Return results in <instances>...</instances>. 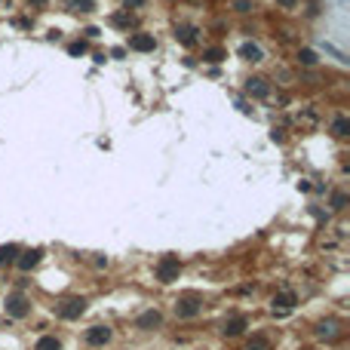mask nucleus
Here are the masks:
<instances>
[{"mask_svg": "<svg viewBox=\"0 0 350 350\" xmlns=\"http://www.w3.org/2000/svg\"><path fill=\"white\" fill-rule=\"evenodd\" d=\"M203 310H206V298H203L200 292H181V295L172 301V314H175L178 323H193V320H200Z\"/></svg>", "mask_w": 350, "mask_h": 350, "instance_id": "nucleus-1", "label": "nucleus"}, {"mask_svg": "<svg viewBox=\"0 0 350 350\" xmlns=\"http://www.w3.org/2000/svg\"><path fill=\"white\" fill-rule=\"evenodd\" d=\"M86 307H89V298L86 295H62L56 298L53 304V317L59 323H77L83 314H86Z\"/></svg>", "mask_w": 350, "mask_h": 350, "instance_id": "nucleus-2", "label": "nucleus"}, {"mask_svg": "<svg viewBox=\"0 0 350 350\" xmlns=\"http://www.w3.org/2000/svg\"><path fill=\"white\" fill-rule=\"evenodd\" d=\"M4 314H7V320H13V323H25L31 314H34V301H31V295L28 292H16V289H10L7 295H4Z\"/></svg>", "mask_w": 350, "mask_h": 350, "instance_id": "nucleus-3", "label": "nucleus"}, {"mask_svg": "<svg viewBox=\"0 0 350 350\" xmlns=\"http://www.w3.org/2000/svg\"><path fill=\"white\" fill-rule=\"evenodd\" d=\"M252 329V317L243 314V310H233V314H227L221 323H218V335L224 341H237V338H246Z\"/></svg>", "mask_w": 350, "mask_h": 350, "instance_id": "nucleus-4", "label": "nucleus"}, {"mask_svg": "<svg viewBox=\"0 0 350 350\" xmlns=\"http://www.w3.org/2000/svg\"><path fill=\"white\" fill-rule=\"evenodd\" d=\"M181 270H184L181 258L175 252H166V255H160L157 261H154V280H157L160 286H172L181 277Z\"/></svg>", "mask_w": 350, "mask_h": 350, "instance_id": "nucleus-5", "label": "nucleus"}, {"mask_svg": "<svg viewBox=\"0 0 350 350\" xmlns=\"http://www.w3.org/2000/svg\"><path fill=\"white\" fill-rule=\"evenodd\" d=\"M310 335H314L317 341H323V344H338L344 338V323L338 317H320L314 323V329H310Z\"/></svg>", "mask_w": 350, "mask_h": 350, "instance_id": "nucleus-6", "label": "nucleus"}, {"mask_svg": "<svg viewBox=\"0 0 350 350\" xmlns=\"http://www.w3.org/2000/svg\"><path fill=\"white\" fill-rule=\"evenodd\" d=\"M114 326L111 323H92V326H86L83 329V344L89 347V350H105V347H111L114 344Z\"/></svg>", "mask_w": 350, "mask_h": 350, "instance_id": "nucleus-7", "label": "nucleus"}, {"mask_svg": "<svg viewBox=\"0 0 350 350\" xmlns=\"http://www.w3.org/2000/svg\"><path fill=\"white\" fill-rule=\"evenodd\" d=\"M166 326V314L160 307H144L141 314L132 320V329L135 332H141V335H151V332H160Z\"/></svg>", "mask_w": 350, "mask_h": 350, "instance_id": "nucleus-8", "label": "nucleus"}, {"mask_svg": "<svg viewBox=\"0 0 350 350\" xmlns=\"http://www.w3.org/2000/svg\"><path fill=\"white\" fill-rule=\"evenodd\" d=\"M43 249L40 246H22V252H19V258H16V270H19V274H31V270H37V267H40V261H43Z\"/></svg>", "mask_w": 350, "mask_h": 350, "instance_id": "nucleus-9", "label": "nucleus"}, {"mask_svg": "<svg viewBox=\"0 0 350 350\" xmlns=\"http://www.w3.org/2000/svg\"><path fill=\"white\" fill-rule=\"evenodd\" d=\"M157 49V37L151 31H132L126 37V53H154Z\"/></svg>", "mask_w": 350, "mask_h": 350, "instance_id": "nucleus-10", "label": "nucleus"}, {"mask_svg": "<svg viewBox=\"0 0 350 350\" xmlns=\"http://www.w3.org/2000/svg\"><path fill=\"white\" fill-rule=\"evenodd\" d=\"M298 304H301V298H298L295 289H280V292L270 295V307H274V314H289V310H295Z\"/></svg>", "mask_w": 350, "mask_h": 350, "instance_id": "nucleus-11", "label": "nucleus"}, {"mask_svg": "<svg viewBox=\"0 0 350 350\" xmlns=\"http://www.w3.org/2000/svg\"><path fill=\"white\" fill-rule=\"evenodd\" d=\"M246 95H252V98H270V92H274V86H270V80L267 77H261V74H252V77H246Z\"/></svg>", "mask_w": 350, "mask_h": 350, "instance_id": "nucleus-12", "label": "nucleus"}, {"mask_svg": "<svg viewBox=\"0 0 350 350\" xmlns=\"http://www.w3.org/2000/svg\"><path fill=\"white\" fill-rule=\"evenodd\" d=\"M175 40L181 43V46H197L200 43V28L197 25H175Z\"/></svg>", "mask_w": 350, "mask_h": 350, "instance_id": "nucleus-13", "label": "nucleus"}, {"mask_svg": "<svg viewBox=\"0 0 350 350\" xmlns=\"http://www.w3.org/2000/svg\"><path fill=\"white\" fill-rule=\"evenodd\" d=\"M347 206H350V193L344 187H332L329 190V212L341 215V212H347Z\"/></svg>", "mask_w": 350, "mask_h": 350, "instance_id": "nucleus-14", "label": "nucleus"}, {"mask_svg": "<svg viewBox=\"0 0 350 350\" xmlns=\"http://www.w3.org/2000/svg\"><path fill=\"white\" fill-rule=\"evenodd\" d=\"M237 56H240L243 62H249V65H258V62H264V49H261L255 40H246V43H240Z\"/></svg>", "mask_w": 350, "mask_h": 350, "instance_id": "nucleus-15", "label": "nucleus"}, {"mask_svg": "<svg viewBox=\"0 0 350 350\" xmlns=\"http://www.w3.org/2000/svg\"><path fill=\"white\" fill-rule=\"evenodd\" d=\"M31 350H62V338L56 332H43V335H37Z\"/></svg>", "mask_w": 350, "mask_h": 350, "instance_id": "nucleus-16", "label": "nucleus"}, {"mask_svg": "<svg viewBox=\"0 0 350 350\" xmlns=\"http://www.w3.org/2000/svg\"><path fill=\"white\" fill-rule=\"evenodd\" d=\"M329 132H332L335 138H347V135H350V117H347V114H335L332 123H329Z\"/></svg>", "mask_w": 350, "mask_h": 350, "instance_id": "nucleus-17", "label": "nucleus"}, {"mask_svg": "<svg viewBox=\"0 0 350 350\" xmlns=\"http://www.w3.org/2000/svg\"><path fill=\"white\" fill-rule=\"evenodd\" d=\"M243 350H270V335H267V332H252V335H246Z\"/></svg>", "mask_w": 350, "mask_h": 350, "instance_id": "nucleus-18", "label": "nucleus"}, {"mask_svg": "<svg viewBox=\"0 0 350 350\" xmlns=\"http://www.w3.org/2000/svg\"><path fill=\"white\" fill-rule=\"evenodd\" d=\"M19 252H22L19 243H4V246H0V267H13L16 258H19Z\"/></svg>", "mask_w": 350, "mask_h": 350, "instance_id": "nucleus-19", "label": "nucleus"}, {"mask_svg": "<svg viewBox=\"0 0 350 350\" xmlns=\"http://www.w3.org/2000/svg\"><path fill=\"white\" fill-rule=\"evenodd\" d=\"M295 62H298L301 68H317V65H320V56H317V49L301 46V49L295 53Z\"/></svg>", "mask_w": 350, "mask_h": 350, "instance_id": "nucleus-20", "label": "nucleus"}, {"mask_svg": "<svg viewBox=\"0 0 350 350\" xmlns=\"http://www.w3.org/2000/svg\"><path fill=\"white\" fill-rule=\"evenodd\" d=\"M227 59V49L224 46H206L203 49V62H209V65H221Z\"/></svg>", "mask_w": 350, "mask_h": 350, "instance_id": "nucleus-21", "label": "nucleus"}, {"mask_svg": "<svg viewBox=\"0 0 350 350\" xmlns=\"http://www.w3.org/2000/svg\"><path fill=\"white\" fill-rule=\"evenodd\" d=\"M65 7H68L71 13H92V10H95L92 0H65Z\"/></svg>", "mask_w": 350, "mask_h": 350, "instance_id": "nucleus-22", "label": "nucleus"}, {"mask_svg": "<svg viewBox=\"0 0 350 350\" xmlns=\"http://www.w3.org/2000/svg\"><path fill=\"white\" fill-rule=\"evenodd\" d=\"M68 53H71V56H83V53H89V40H86V37H77V40L68 43Z\"/></svg>", "mask_w": 350, "mask_h": 350, "instance_id": "nucleus-23", "label": "nucleus"}, {"mask_svg": "<svg viewBox=\"0 0 350 350\" xmlns=\"http://www.w3.org/2000/svg\"><path fill=\"white\" fill-rule=\"evenodd\" d=\"M111 22H114L117 28H129V25H135L132 13H126V10H123V13H114V16H111Z\"/></svg>", "mask_w": 350, "mask_h": 350, "instance_id": "nucleus-24", "label": "nucleus"}, {"mask_svg": "<svg viewBox=\"0 0 350 350\" xmlns=\"http://www.w3.org/2000/svg\"><path fill=\"white\" fill-rule=\"evenodd\" d=\"M233 10L240 16H252L255 13V0H233Z\"/></svg>", "mask_w": 350, "mask_h": 350, "instance_id": "nucleus-25", "label": "nucleus"}, {"mask_svg": "<svg viewBox=\"0 0 350 350\" xmlns=\"http://www.w3.org/2000/svg\"><path fill=\"white\" fill-rule=\"evenodd\" d=\"M92 267H95V270H108V267H111V258L102 255V252H95V255H92Z\"/></svg>", "mask_w": 350, "mask_h": 350, "instance_id": "nucleus-26", "label": "nucleus"}, {"mask_svg": "<svg viewBox=\"0 0 350 350\" xmlns=\"http://www.w3.org/2000/svg\"><path fill=\"white\" fill-rule=\"evenodd\" d=\"M323 49H326V53H329V56H335V59H338V62H341V65H347V56H344V53H341V49H335V46H332V43H323Z\"/></svg>", "mask_w": 350, "mask_h": 350, "instance_id": "nucleus-27", "label": "nucleus"}, {"mask_svg": "<svg viewBox=\"0 0 350 350\" xmlns=\"http://www.w3.org/2000/svg\"><path fill=\"white\" fill-rule=\"evenodd\" d=\"M274 4H277L280 10H286V13H292V10H298V4H301V0H274Z\"/></svg>", "mask_w": 350, "mask_h": 350, "instance_id": "nucleus-28", "label": "nucleus"}, {"mask_svg": "<svg viewBox=\"0 0 350 350\" xmlns=\"http://www.w3.org/2000/svg\"><path fill=\"white\" fill-rule=\"evenodd\" d=\"M323 13V7L320 4H307V10H304V19H317Z\"/></svg>", "mask_w": 350, "mask_h": 350, "instance_id": "nucleus-29", "label": "nucleus"}, {"mask_svg": "<svg viewBox=\"0 0 350 350\" xmlns=\"http://www.w3.org/2000/svg\"><path fill=\"white\" fill-rule=\"evenodd\" d=\"M270 141H280V144H283V141H286V129H283V126H274V129H270Z\"/></svg>", "mask_w": 350, "mask_h": 350, "instance_id": "nucleus-30", "label": "nucleus"}, {"mask_svg": "<svg viewBox=\"0 0 350 350\" xmlns=\"http://www.w3.org/2000/svg\"><path fill=\"white\" fill-rule=\"evenodd\" d=\"M83 34H86V40H95V37H102V28L89 25V28H83Z\"/></svg>", "mask_w": 350, "mask_h": 350, "instance_id": "nucleus-31", "label": "nucleus"}, {"mask_svg": "<svg viewBox=\"0 0 350 350\" xmlns=\"http://www.w3.org/2000/svg\"><path fill=\"white\" fill-rule=\"evenodd\" d=\"M123 56H126V46H114L111 49V59H123Z\"/></svg>", "mask_w": 350, "mask_h": 350, "instance_id": "nucleus-32", "label": "nucleus"}, {"mask_svg": "<svg viewBox=\"0 0 350 350\" xmlns=\"http://www.w3.org/2000/svg\"><path fill=\"white\" fill-rule=\"evenodd\" d=\"M141 4H144V0H123V7H126V13H129V10H135V7H141Z\"/></svg>", "mask_w": 350, "mask_h": 350, "instance_id": "nucleus-33", "label": "nucleus"}, {"mask_svg": "<svg viewBox=\"0 0 350 350\" xmlns=\"http://www.w3.org/2000/svg\"><path fill=\"white\" fill-rule=\"evenodd\" d=\"M92 59H95V65H105V62H108V53H95Z\"/></svg>", "mask_w": 350, "mask_h": 350, "instance_id": "nucleus-34", "label": "nucleus"}, {"mask_svg": "<svg viewBox=\"0 0 350 350\" xmlns=\"http://www.w3.org/2000/svg\"><path fill=\"white\" fill-rule=\"evenodd\" d=\"M298 190H304V193H307V190H310V181H307V178H301V181H298Z\"/></svg>", "mask_w": 350, "mask_h": 350, "instance_id": "nucleus-35", "label": "nucleus"}, {"mask_svg": "<svg viewBox=\"0 0 350 350\" xmlns=\"http://www.w3.org/2000/svg\"><path fill=\"white\" fill-rule=\"evenodd\" d=\"M28 4H34L37 10H43V7H46V0H28Z\"/></svg>", "mask_w": 350, "mask_h": 350, "instance_id": "nucleus-36", "label": "nucleus"}, {"mask_svg": "<svg viewBox=\"0 0 350 350\" xmlns=\"http://www.w3.org/2000/svg\"><path fill=\"white\" fill-rule=\"evenodd\" d=\"M172 4H175V0H172Z\"/></svg>", "mask_w": 350, "mask_h": 350, "instance_id": "nucleus-37", "label": "nucleus"}]
</instances>
